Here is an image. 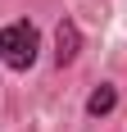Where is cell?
Returning <instances> with one entry per match:
<instances>
[{"label": "cell", "instance_id": "cell-1", "mask_svg": "<svg viewBox=\"0 0 127 132\" xmlns=\"http://www.w3.org/2000/svg\"><path fill=\"white\" fill-rule=\"evenodd\" d=\"M37 50H41V32L27 18H14V23L0 27V64L14 68V73H27L37 64Z\"/></svg>", "mask_w": 127, "mask_h": 132}, {"label": "cell", "instance_id": "cell-2", "mask_svg": "<svg viewBox=\"0 0 127 132\" xmlns=\"http://www.w3.org/2000/svg\"><path fill=\"white\" fill-rule=\"evenodd\" d=\"M77 50H82V27L73 23V18H63L59 27H55V64H73L77 59Z\"/></svg>", "mask_w": 127, "mask_h": 132}, {"label": "cell", "instance_id": "cell-3", "mask_svg": "<svg viewBox=\"0 0 127 132\" xmlns=\"http://www.w3.org/2000/svg\"><path fill=\"white\" fill-rule=\"evenodd\" d=\"M114 105H118V91H114V87H95L91 100H86V114H91V119H104V114H114Z\"/></svg>", "mask_w": 127, "mask_h": 132}]
</instances>
